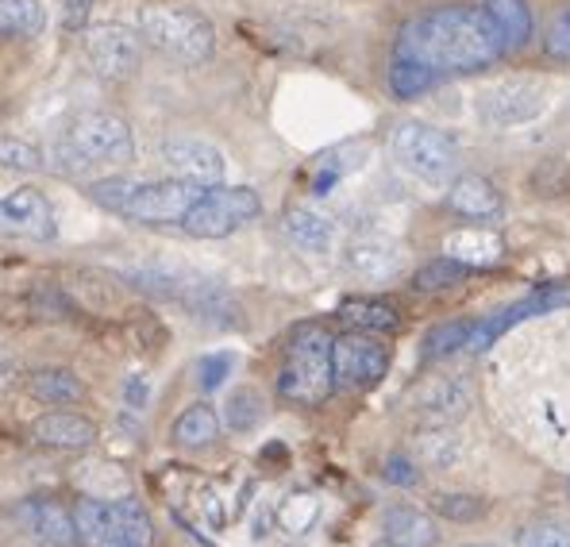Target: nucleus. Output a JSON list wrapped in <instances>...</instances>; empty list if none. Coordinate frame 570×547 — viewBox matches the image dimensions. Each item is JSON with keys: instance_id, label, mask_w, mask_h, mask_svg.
<instances>
[{"instance_id": "obj_1", "label": "nucleus", "mask_w": 570, "mask_h": 547, "mask_svg": "<svg viewBox=\"0 0 570 547\" xmlns=\"http://www.w3.org/2000/svg\"><path fill=\"white\" fill-rule=\"evenodd\" d=\"M501 55H505V43L485 8L466 4H443L421 12L397 31V43H393V58L424 66L440 81L485 70V66L501 62Z\"/></svg>"}, {"instance_id": "obj_2", "label": "nucleus", "mask_w": 570, "mask_h": 547, "mask_svg": "<svg viewBox=\"0 0 570 547\" xmlns=\"http://www.w3.org/2000/svg\"><path fill=\"white\" fill-rule=\"evenodd\" d=\"M208 185H193L181 178L139 182V178H100L89 185V197L108 213H120L136 224H181L186 213L200 201Z\"/></svg>"}, {"instance_id": "obj_3", "label": "nucleus", "mask_w": 570, "mask_h": 547, "mask_svg": "<svg viewBox=\"0 0 570 547\" xmlns=\"http://www.w3.org/2000/svg\"><path fill=\"white\" fill-rule=\"evenodd\" d=\"M278 393L293 406H324L335 393L332 335L321 324H301L285 343Z\"/></svg>"}, {"instance_id": "obj_4", "label": "nucleus", "mask_w": 570, "mask_h": 547, "mask_svg": "<svg viewBox=\"0 0 570 547\" xmlns=\"http://www.w3.org/2000/svg\"><path fill=\"white\" fill-rule=\"evenodd\" d=\"M81 547H150L155 544V520L136 498H78L73 505Z\"/></svg>"}, {"instance_id": "obj_5", "label": "nucleus", "mask_w": 570, "mask_h": 547, "mask_svg": "<svg viewBox=\"0 0 570 547\" xmlns=\"http://www.w3.org/2000/svg\"><path fill=\"white\" fill-rule=\"evenodd\" d=\"M139 36L147 39L158 55L174 58V62H186V66L208 62L216 50L213 23L200 12H189V8H163V4L142 8Z\"/></svg>"}, {"instance_id": "obj_6", "label": "nucleus", "mask_w": 570, "mask_h": 547, "mask_svg": "<svg viewBox=\"0 0 570 547\" xmlns=\"http://www.w3.org/2000/svg\"><path fill=\"white\" fill-rule=\"evenodd\" d=\"M263 213V197L247 185H208L178 224L193 240H224Z\"/></svg>"}, {"instance_id": "obj_7", "label": "nucleus", "mask_w": 570, "mask_h": 547, "mask_svg": "<svg viewBox=\"0 0 570 547\" xmlns=\"http://www.w3.org/2000/svg\"><path fill=\"white\" fill-rule=\"evenodd\" d=\"M390 150L409 174L421 182H448L459 170V143L448 131L432 128L421 120H405L393 128Z\"/></svg>"}, {"instance_id": "obj_8", "label": "nucleus", "mask_w": 570, "mask_h": 547, "mask_svg": "<svg viewBox=\"0 0 570 547\" xmlns=\"http://www.w3.org/2000/svg\"><path fill=\"white\" fill-rule=\"evenodd\" d=\"M335 390H371L390 370V348L374 340V332H343L332 340Z\"/></svg>"}, {"instance_id": "obj_9", "label": "nucleus", "mask_w": 570, "mask_h": 547, "mask_svg": "<svg viewBox=\"0 0 570 547\" xmlns=\"http://www.w3.org/2000/svg\"><path fill=\"white\" fill-rule=\"evenodd\" d=\"M66 139L89 163H128V158H136V139H131L128 120L116 113H105V108L73 116L70 128H66Z\"/></svg>"}, {"instance_id": "obj_10", "label": "nucleus", "mask_w": 570, "mask_h": 547, "mask_svg": "<svg viewBox=\"0 0 570 547\" xmlns=\"http://www.w3.org/2000/svg\"><path fill=\"white\" fill-rule=\"evenodd\" d=\"M556 309H570V285H543V290L528 293L524 301H517V305L501 309V313L485 316L482 324L471 328V340H466V351H474V355H482V351H490L493 343L501 340V335L509 332V328L524 324V320L532 316H543V313H556Z\"/></svg>"}, {"instance_id": "obj_11", "label": "nucleus", "mask_w": 570, "mask_h": 547, "mask_svg": "<svg viewBox=\"0 0 570 547\" xmlns=\"http://www.w3.org/2000/svg\"><path fill=\"white\" fill-rule=\"evenodd\" d=\"M86 55L94 62L97 78L105 81H128L139 70L142 39L139 31L124 28V23H97L86 36Z\"/></svg>"}, {"instance_id": "obj_12", "label": "nucleus", "mask_w": 570, "mask_h": 547, "mask_svg": "<svg viewBox=\"0 0 570 547\" xmlns=\"http://www.w3.org/2000/svg\"><path fill=\"white\" fill-rule=\"evenodd\" d=\"M548 108V81L540 78H505L482 92V116L498 128L528 124Z\"/></svg>"}, {"instance_id": "obj_13", "label": "nucleus", "mask_w": 570, "mask_h": 547, "mask_svg": "<svg viewBox=\"0 0 570 547\" xmlns=\"http://www.w3.org/2000/svg\"><path fill=\"white\" fill-rule=\"evenodd\" d=\"M0 235H8V240H36V243L55 240L58 221L50 201L39 189H31V185H20L16 193L0 197Z\"/></svg>"}, {"instance_id": "obj_14", "label": "nucleus", "mask_w": 570, "mask_h": 547, "mask_svg": "<svg viewBox=\"0 0 570 547\" xmlns=\"http://www.w3.org/2000/svg\"><path fill=\"white\" fill-rule=\"evenodd\" d=\"M163 163L174 178L193 185H220L224 182V155L205 139L174 136L163 139Z\"/></svg>"}, {"instance_id": "obj_15", "label": "nucleus", "mask_w": 570, "mask_h": 547, "mask_svg": "<svg viewBox=\"0 0 570 547\" xmlns=\"http://www.w3.org/2000/svg\"><path fill=\"white\" fill-rule=\"evenodd\" d=\"M413 406H416L421 424L451 428L466 409H471V385H466L463 378H448V374L432 378V382H424L421 390H416Z\"/></svg>"}, {"instance_id": "obj_16", "label": "nucleus", "mask_w": 570, "mask_h": 547, "mask_svg": "<svg viewBox=\"0 0 570 547\" xmlns=\"http://www.w3.org/2000/svg\"><path fill=\"white\" fill-rule=\"evenodd\" d=\"M448 208L466 221H498L505 213V201H501V189L482 174H459L455 182L448 185Z\"/></svg>"}, {"instance_id": "obj_17", "label": "nucleus", "mask_w": 570, "mask_h": 547, "mask_svg": "<svg viewBox=\"0 0 570 547\" xmlns=\"http://www.w3.org/2000/svg\"><path fill=\"white\" fill-rule=\"evenodd\" d=\"M20 517L28 520V533L39 536L50 547H73L78 544V525H73V509H66L55 498H28L20 505Z\"/></svg>"}, {"instance_id": "obj_18", "label": "nucleus", "mask_w": 570, "mask_h": 547, "mask_svg": "<svg viewBox=\"0 0 570 547\" xmlns=\"http://www.w3.org/2000/svg\"><path fill=\"white\" fill-rule=\"evenodd\" d=\"M31 440L43 443V448H62V451H81L97 440V428L94 420L78 417V412H66V409H55L47 417H39L31 424Z\"/></svg>"}, {"instance_id": "obj_19", "label": "nucleus", "mask_w": 570, "mask_h": 547, "mask_svg": "<svg viewBox=\"0 0 570 547\" xmlns=\"http://www.w3.org/2000/svg\"><path fill=\"white\" fill-rule=\"evenodd\" d=\"M443 255L478 271V266L498 263V258L505 255V243H501L498 232H490V228L478 224V228H455V232L443 235Z\"/></svg>"}, {"instance_id": "obj_20", "label": "nucleus", "mask_w": 570, "mask_h": 547, "mask_svg": "<svg viewBox=\"0 0 570 547\" xmlns=\"http://www.w3.org/2000/svg\"><path fill=\"white\" fill-rule=\"evenodd\" d=\"M382 533L397 547H435L440 544V528L428 512L413 509V505H393L382 517Z\"/></svg>"}, {"instance_id": "obj_21", "label": "nucleus", "mask_w": 570, "mask_h": 547, "mask_svg": "<svg viewBox=\"0 0 570 547\" xmlns=\"http://www.w3.org/2000/svg\"><path fill=\"white\" fill-rule=\"evenodd\" d=\"M282 228L301 251H308V255H324V251H332V243H335L332 221L324 213H316V208H308V205L285 208Z\"/></svg>"}, {"instance_id": "obj_22", "label": "nucleus", "mask_w": 570, "mask_h": 547, "mask_svg": "<svg viewBox=\"0 0 570 547\" xmlns=\"http://www.w3.org/2000/svg\"><path fill=\"white\" fill-rule=\"evenodd\" d=\"M485 16L498 28L505 50H521L528 39H532V8L528 0H482Z\"/></svg>"}, {"instance_id": "obj_23", "label": "nucleus", "mask_w": 570, "mask_h": 547, "mask_svg": "<svg viewBox=\"0 0 570 547\" xmlns=\"http://www.w3.org/2000/svg\"><path fill=\"white\" fill-rule=\"evenodd\" d=\"M347 263H351V271L363 277H393L405 266V251L390 240H363L351 247Z\"/></svg>"}, {"instance_id": "obj_24", "label": "nucleus", "mask_w": 570, "mask_h": 547, "mask_svg": "<svg viewBox=\"0 0 570 547\" xmlns=\"http://www.w3.org/2000/svg\"><path fill=\"white\" fill-rule=\"evenodd\" d=\"M340 320L355 332H374V335H393L401 328V316L393 305L374 297H355V301H343L340 305Z\"/></svg>"}, {"instance_id": "obj_25", "label": "nucleus", "mask_w": 570, "mask_h": 547, "mask_svg": "<svg viewBox=\"0 0 570 547\" xmlns=\"http://www.w3.org/2000/svg\"><path fill=\"white\" fill-rule=\"evenodd\" d=\"M28 390H31V398L47 401V406H73V401L86 398V385L78 382V374L62 367L36 370V374L28 378Z\"/></svg>"}, {"instance_id": "obj_26", "label": "nucleus", "mask_w": 570, "mask_h": 547, "mask_svg": "<svg viewBox=\"0 0 570 547\" xmlns=\"http://www.w3.org/2000/svg\"><path fill=\"white\" fill-rule=\"evenodd\" d=\"M47 28L43 0H0V36L36 39Z\"/></svg>"}, {"instance_id": "obj_27", "label": "nucleus", "mask_w": 570, "mask_h": 547, "mask_svg": "<svg viewBox=\"0 0 570 547\" xmlns=\"http://www.w3.org/2000/svg\"><path fill=\"white\" fill-rule=\"evenodd\" d=\"M220 436V417L213 406H189L174 420V443L181 448H208Z\"/></svg>"}, {"instance_id": "obj_28", "label": "nucleus", "mask_w": 570, "mask_h": 547, "mask_svg": "<svg viewBox=\"0 0 570 547\" xmlns=\"http://www.w3.org/2000/svg\"><path fill=\"white\" fill-rule=\"evenodd\" d=\"M471 320H443V324H435L432 332L424 335V348H421V359L424 363H435V359H448L455 355L459 348H466V340H471Z\"/></svg>"}, {"instance_id": "obj_29", "label": "nucleus", "mask_w": 570, "mask_h": 547, "mask_svg": "<svg viewBox=\"0 0 570 547\" xmlns=\"http://www.w3.org/2000/svg\"><path fill=\"white\" fill-rule=\"evenodd\" d=\"M316 520H321V498L308 490L289 494V498L278 505V528L285 536H305Z\"/></svg>"}, {"instance_id": "obj_30", "label": "nucleus", "mask_w": 570, "mask_h": 547, "mask_svg": "<svg viewBox=\"0 0 570 547\" xmlns=\"http://www.w3.org/2000/svg\"><path fill=\"white\" fill-rule=\"evenodd\" d=\"M263 417H266L263 393L250 390V385H239L228 398V406H224V424H228L232 432H255V428L263 424Z\"/></svg>"}, {"instance_id": "obj_31", "label": "nucleus", "mask_w": 570, "mask_h": 547, "mask_svg": "<svg viewBox=\"0 0 570 547\" xmlns=\"http://www.w3.org/2000/svg\"><path fill=\"white\" fill-rule=\"evenodd\" d=\"M432 86H440V78H435L432 70H424V66L405 62V58H393V62H390V89H393V97L413 100V97H421V92H428Z\"/></svg>"}, {"instance_id": "obj_32", "label": "nucleus", "mask_w": 570, "mask_h": 547, "mask_svg": "<svg viewBox=\"0 0 570 547\" xmlns=\"http://www.w3.org/2000/svg\"><path fill=\"white\" fill-rule=\"evenodd\" d=\"M0 166L16 174H31V170H43L47 155L28 139H16V136H0Z\"/></svg>"}, {"instance_id": "obj_33", "label": "nucleus", "mask_w": 570, "mask_h": 547, "mask_svg": "<svg viewBox=\"0 0 570 547\" xmlns=\"http://www.w3.org/2000/svg\"><path fill=\"white\" fill-rule=\"evenodd\" d=\"M466 271L471 266H463V263H455V258H435V263H424L421 271L413 274V285L421 293H435V290H448V285H455V282H463Z\"/></svg>"}, {"instance_id": "obj_34", "label": "nucleus", "mask_w": 570, "mask_h": 547, "mask_svg": "<svg viewBox=\"0 0 570 547\" xmlns=\"http://www.w3.org/2000/svg\"><path fill=\"white\" fill-rule=\"evenodd\" d=\"M432 509L440 517L455 520V525H466V520H478L485 512V501L474 498V494H435L432 498Z\"/></svg>"}, {"instance_id": "obj_35", "label": "nucleus", "mask_w": 570, "mask_h": 547, "mask_svg": "<svg viewBox=\"0 0 570 547\" xmlns=\"http://www.w3.org/2000/svg\"><path fill=\"white\" fill-rule=\"evenodd\" d=\"M517 547H570V525L559 520H535L517 533Z\"/></svg>"}, {"instance_id": "obj_36", "label": "nucleus", "mask_w": 570, "mask_h": 547, "mask_svg": "<svg viewBox=\"0 0 570 547\" xmlns=\"http://www.w3.org/2000/svg\"><path fill=\"white\" fill-rule=\"evenodd\" d=\"M543 55L556 58V62H570V8L548 23V31H543Z\"/></svg>"}, {"instance_id": "obj_37", "label": "nucleus", "mask_w": 570, "mask_h": 547, "mask_svg": "<svg viewBox=\"0 0 570 547\" xmlns=\"http://www.w3.org/2000/svg\"><path fill=\"white\" fill-rule=\"evenodd\" d=\"M232 367H236V359L228 355V351H216V355H205L197 363V382H200V390H216V385H224L228 382V374H232Z\"/></svg>"}, {"instance_id": "obj_38", "label": "nucleus", "mask_w": 570, "mask_h": 547, "mask_svg": "<svg viewBox=\"0 0 570 547\" xmlns=\"http://www.w3.org/2000/svg\"><path fill=\"white\" fill-rule=\"evenodd\" d=\"M382 478H385V482H393V486H416V482H421V470H416L413 459L390 456V459H385V467H382Z\"/></svg>"}, {"instance_id": "obj_39", "label": "nucleus", "mask_w": 570, "mask_h": 547, "mask_svg": "<svg viewBox=\"0 0 570 547\" xmlns=\"http://www.w3.org/2000/svg\"><path fill=\"white\" fill-rule=\"evenodd\" d=\"M89 16H94V0H62V28L66 31H86Z\"/></svg>"}, {"instance_id": "obj_40", "label": "nucleus", "mask_w": 570, "mask_h": 547, "mask_svg": "<svg viewBox=\"0 0 570 547\" xmlns=\"http://www.w3.org/2000/svg\"><path fill=\"white\" fill-rule=\"evenodd\" d=\"M124 393H128V406L131 409H142V401H147V385H142V378H131Z\"/></svg>"}, {"instance_id": "obj_41", "label": "nucleus", "mask_w": 570, "mask_h": 547, "mask_svg": "<svg viewBox=\"0 0 570 547\" xmlns=\"http://www.w3.org/2000/svg\"><path fill=\"white\" fill-rule=\"evenodd\" d=\"M463 547H490V544H463Z\"/></svg>"}, {"instance_id": "obj_42", "label": "nucleus", "mask_w": 570, "mask_h": 547, "mask_svg": "<svg viewBox=\"0 0 570 547\" xmlns=\"http://www.w3.org/2000/svg\"><path fill=\"white\" fill-rule=\"evenodd\" d=\"M390 547H397V544H390Z\"/></svg>"}, {"instance_id": "obj_43", "label": "nucleus", "mask_w": 570, "mask_h": 547, "mask_svg": "<svg viewBox=\"0 0 570 547\" xmlns=\"http://www.w3.org/2000/svg\"><path fill=\"white\" fill-rule=\"evenodd\" d=\"M567 490H570V482H567Z\"/></svg>"}]
</instances>
